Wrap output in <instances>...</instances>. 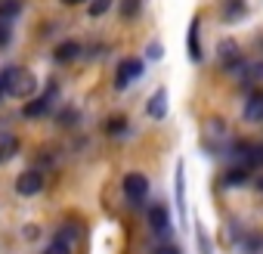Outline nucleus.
<instances>
[{
	"instance_id": "9d476101",
	"label": "nucleus",
	"mask_w": 263,
	"mask_h": 254,
	"mask_svg": "<svg viewBox=\"0 0 263 254\" xmlns=\"http://www.w3.org/2000/svg\"><path fill=\"white\" fill-rule=\"evenodd\" d=\"M81 56V44L78 41H62L56 50H53V59L56 62H71V59H78Z\"/></svg>"
},
{
	"instance_id": "f03ea898",
	"label": "nucleus",
	"mask_w": 263,
	"mask_h": 254,
	"mask_svg": "<svg viewBox=\"0 0 263 254\" xmlns=\"http://www.w3.org/2000/svg\"><path fill=\"white\" fill-rule=\"evenodd\" d=\"M121 186H124V195H127V198H134V202H143V198L149 195V177H146V174H140V171L127 174Z\"/></svg>"
},
{
	"instance_id": "393cba45",
	"label": "nucleus",
	"mask_w": 263,
	"mask_h": 254,
	"mask_svg": "<svg viewBox=\"0 0 263 254\" xmlns=\"http://www.w3.org/2000/svg\"><path fill=\"white\" fill-rule=\"evenodd\" d=\"M7 44H10V25L0 22V47H7Z\"/></svg>"
},
{
	"instance_id": "2eb2a0df",
	"label": "nucleus",
	"mask_w": 263,
	"mask_h": 254,
	"mask_svg": "<svg viewBox=\"0 0 263 254\" xmlns=\"http://www.w3.org/2000/svg\"><path fill=\"white\" fill-rule=\"evenodd\" d=\"M19 13H22L19 0H4V4H0V22H10V19H16Z\"/></svg>"
},
{
	"instance_id": "4468645a",
	"label": "nucleus",
	"mask_w": 263,
	"mask_h": 254,
	"mask_svg": "<svg viewBox=\"0 0 263 254\" xmlns=\"http://www.w3.org/2000/svg\"><path fill=\"white\" fill-rule=\"evenodd\" d=\"M245 149V168H260L263 165V143H257V146H241Z\"/></svg>"
},
{
	"instance_id": "6ab92c4d",
	"label": "nucleus",
	"mask_w": 263,
	"mask_h": 254,
	"mask_svg": "<svg viewBox=\"0 0 263 254\" xmlns=\"http://www.w3.org/2000/svg\"><path fill=\"white\" fill-rule=\"evenodd\" d=\"M241 75H245V81H263V62L241 65Z\"/></svg>"
},
{
	"instance_id": "6e6552de",
	"label": "nucleus",
	"mask_w": 263,
	"mask_h": 254,
	"mask_svg": "<svg viewBox=\"0 0 263 254\" xmlns=\"http://www.w3.org/2000/svg\"><path fill=\"white\" fill-rule=\"evenodd\" d=\"M50 105H53V99H50V93H47V96H37V99L25 102L22 115H25V118H44V115L50 112Z\"/></svg>"
},
{
	"instance_id": "ddd939ff",
	"label": "nucleus",
	"mask_w": 263,
	"mask_h": 254,
	"mask_svg": "<svg viewBox=\"0 0 263 254\" xmlns=\"http://www.w3.org/2000/svg\"><path fill=\"white\" fill-rule=\"evenodd\" d=\"M248 177H251V168H229L226 174H223V183L226 186H241V183H248Z\"/></svg>"
},
{
	"instance_id": "b1692460",
	"label": "nucleus",
	"mask_w": 263,
	"mask_h": 254,
	"mask_svg": "<svg viewBox=\"0 0 263 254\" xmlns=\"http://www.w3.org/2000/svg\"><path fill=\"white\" fill-rule=\"evenodd\" d=\"M241 16V4H238V0H232V7L226 10V19H238Z\"/></svg>"
},
{
	"instance_id": "7ed1b4c3",
	"label": "nucleus",
	"mask_w": 263,
	"mask_h": 254,
	"mask_svg": "<svg viewBox=\"0 0 263 254\" xmlns=\"http://www.w3.org/2000/svg\"><path fill=\"white\" fill-rule=\"evenodd\" d=\"M44 189V174L41 171H25L16 177V192L19 195H37Z\"/></svg>"
},
{
	"instance_id": "f257e3e1",
	"label": "nucleus",
	"mask_w": 263,
	"mask_h": 254,
	"mask_svg": "<svg viewBox=\"0 0 263 254\" xmlns=\"http://www.w3.org/2000/svg\"><path fill=\"white\" fill-rule=\"evenodd\" d=\"M34 87H37V81H34L31 71L13 68V78H10V96H16V99H28V96L34 93Z\"/></svg>"
},
{
	"instance_id": "39448f33",
	"label": "nucleus",
	"mask_w": 263,
	"mask_h": 254,
	"mask_svg": "<svg viewBox=\"0 0 263 254\" xmlns=\"http://www.w3.org/2000/svg\"><path fill=\"white\" fill-rule=\"evenodd\" d=\"M149 229L158 232V235H164V232L171 229V214H167L164 205H152V208H149Z\"/></svg>"
},
{
	"instance_id": "f8f14e48",
	"label": "nucleus",
	"mask_w": 263,
	"mask_h": 254,
	"mask_svg": "<svg viewBox=\"0 0 263 254\" xmlns=\"http://www.w3.org/2000/svg\"><path fill=\"white\" fill-rule=\"evenodd\" d=\"M189 59L201 62V44H198V16L189 22Z\"/></svg>"
},
{
	"instance_id": "a878e982",
	"label": "nucleus",
	"mask_w": 263,
	"mask_h": 254,
	"mask_svg": "<svg viewBox=\"0 0 263 254\" xmlns=\"http://www.w3.org/2000/svg\"><path fill=\"white\" fill-rule=\"evenodd\" d=\"M62 4H65V7H74V4H81V0H62Z\"/></svg>"
},
{
	"instance_id": "a211bd4d",
	"label": "nucleus",
	"mask_w": 263,
	"mask_h": 254,
	"mask_svg": "<svg viewBox=\"0 0 263 254\" xmlns=\"http://www.w3.org/2000/svg\"><path fill=\"white\" fill-rule=\"evenodd\" d=\"M71 251H74V245H68V242H62V239H56V235H53L44 254H71Z\"/></svg>"
},
{
	"instance_id": "9b49d317",
	"label": "nucleus",
	"mask_w": 263,
	"mask_h": 254,
	"mask_svg": "<svg viewBox=\"0 0 263 254\" xmlns=\"http://www.w3.org/2000/svg\"><path fill=\"white\" fill-rule=\"evenodd\" d=\"M146 112H149V118H164L167 115V93L155 90L152 99H149V105H146Z\"/></svg>"
},
{
	"instance_id": "423d86ee",
	"label": "nucleus",
	"mask_w": 263,
	"mask_h": 254,
	"mask_svg": "<svg viewBox=\"0 0 263 254\" xmlns=\"http://www.w3.org/2000/svg\"><path fill=\"white\" fill-rule=\"evenodd\" d=\"M220 65H223V68H241V65H245L235 41H223V44H220Z\"/></svg>"
},
{
	"instance_id": "4be33fe9",
	"label": "nucleus",
	"mask_w": 263,
	"mask_h": 254,
	"mask_svg": "<svg viewBox=\"0 0 263 254\" xmlns=\"http://www.w3.org/2000/svg\"><path fill=\"white\" fill-rule=\"evenodd\" d=\"M155 254H183V248H180V245H174V242H164V245H158V248H155Z\"/></svg>"
},
{
	"instance_id": "bb28decb",
	"label": "nucleus",
	"mask_w": 263,
	"mask_h": 254,
	"mask_svg": "<svg viewBox=\"0 0 263 254\" xmlns=\"http://www.w3.org/2000/svg\"><path fill=\"white\" fill-rule=\"evenodd\" d=\"M257 189H260V192H263V177H257Z\"/></svg>"
},
{
	"instance_id": "dca6fc26",
	"label": "nucleus",
	"mask_w": 263,
	"mask_h": 254,
	"mask_svg": "<svg viewBox=\"0 0 263 254\" xmlns=\"http://www.w3.org/2000/svg\"><path fill=\"white\" fill-rule=\"evenodd\" d=\"M124 131H127V118H124V115H111V118L105 121V134L118 137V134H124Z\"/></svg>"
},
{
	"instance_id": "f3484780",
	"label": "nucleus",
	"mask_w": 263,
	"mask_h": 254,
	"mask_svg": "<svg viewBox=\"0 0 263 254\" xmlns=\"http://www.w3.org/2000/svg\"><path fill=\"white\" fill-rule=\"evenodd\" d=\"M143 10V0H121V16L124 19H137Z\"/></svg>"
},
{
	"instance_id": "0eeeda50",
	"label": "nucleus",
	"mask_w": 263,
	"mask_h": 254,
	"mask_svg": "<svg viewBox=\"0 0 263 254\" xmlns=\"http://www.w3.org/2000/svg\"><path fill=\"white\" fill-rule=\"evenodd\" d=\"M19 137L16 134H10V131H0V165L4 161H10V158H16L19 155Z\"/></svg>"
},
{
	"instance_id": "1a4fd4ad",
	"label": "nucleus",
	"mask_w": 263,
	"mask_h": 254,
	"mask_svg": "<svg viewBox=\"0 0 263 254\" xmlns=\"http://www.w3.org/2000/svg\"><path fill=\"white\" fill-rule=\"evenodd\" d=\"M245 121H263V90L251 93L245 102Z\"/></svg>"
},
{
	"instance_id": "412c9836",
	"label": "nucleus",
	"mask_w": 263,
	"mask_h": 254,
	"mask_svg": "<svg viewBox=\"0 0 263 254\" xmlns=\"http://www.w3.org/2000/svg\"><path fill=\"white\" fill-rule=\"evenodd\" d=\"M245 248H248V251H254V254H257V251H260V248H263V235H248V239H245Z\"/></svg>"
},
{
	"instance_id": "5701e85b",
	"label": "nucleus",
	"mask_w": 263,
	"mask_h": 254,
	"mask_svg": "<svg viewBox=\"0 0 263 254\" xmlns=\"http://www.w3.org/2000/svg\"><path fill=\"white\" fill-rule=\"evenodd\" d=\"M10 78H13V68H4V75H0V96L10 93Z\"/></svg>"
},
{
	"instance_id": "20e7f679",
	"label": "nucleus",
	"mask_w": 263,
	"mask_h": 254,
	"mask_svg": "<svg viewBox=\"0 0 263 254\" xmlns=\"http://www.w3.org/2000/svg\"><path fill=\"white\" fill-rule=\"evenodd\" d=\"M140 75H143V62H140V59H124V62L118 65V87L134 84Z\"/></svg>"
},
{
	"instance_id": "aec40b11",
	"label": "nucleus",
	"mask_w": 263,
	"mask_h": 254,
	"mask_svg": "<svg viewBox=\"0 0 263 254\" xmlns=\"http://www.w3.org/2000/svg\"><path fill=\"white\" fill-rule=\"evenodd\" d=\"M108 7H111V0H93V4H90V16H102Z\"/></svg>"
}]
</instances>
